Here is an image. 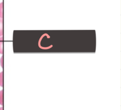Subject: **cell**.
Masks as SVG:
<instances>
[{"label": "cell", "mask_w": 121, "mask_h": 110, "mask_svg": "<svg viewBox=\"0 0 121 110\" xmlns=\"http://www.w3.org/2000/svg\"><path fill=\"white\" fill-rule=\"evenodd\" d=\"M3 20L2 18H0V36L3 35Z\"/></svg>", "instance_id": "cell-1"}, {"label": "cell", "mask_w": 121, "mask_h": 110, "mask_svg": "<svg viewBox=\"0 0 121 110\" xmlns=\"http://www.w3.org/2000/svg\"><path fill=\"white\" fill-rule=\"evenodd\" d=\"M0 53L3 54V37L0 38Z\"/></svg>", "instance_id": "cell-2"}, {"label": "cell", "mask_w": 121, "mask_h": 110, "mask_svg": "<svg viewBox=\"0 0 121 110\" xmlns=\"http://www.w3.org/2000/svg\"><path fill=\"white\" fill-rule=\"evenodd\" d=\"M3 90L0 91V104L2 105L3 104Z\"/></svg>", "instance_id": "cell-3"}, {"label": "cell", "mask_w": 121, "mask_h": 110, "mask_svg": "<svg viewBox=\"0 0 121 110\" xmlns=\"http://www.w3.org/2000/svg\"><path fill=\"white\" fill-rule=\"evenodd\" d=\"M0 18H3V3H0Z\"/></svg>", "instance_id": "cell-4"}, {"label": "cell", "mask_w": 121, "mask_h": 110, "mask_svg": "<svg viewBox=\"0 0 121 110\" xmlns=\"http://www.w3.org/2000/svg\"><path fill=\"white\" fill-rule=\"evenodd\" d=\"M3 72H1L0 73V86H3Z\"/></svg>", "instance_id": "cell-5"}, {"label": "cell", "mask_w": 121, "mask_h": 110, "mask_svg": "<svg viewBox=\"0 0 121 110\" xmlns=\"http://www.w3.org/2000/svg\"><path fill=\"white\" fill-rule=\"evenodd\" d=\"M0 61V65H1V67L3 68V56H2L1 57Z\"/></svg>", "instance_id": "cell-6"}, {"label": "cell", "mask_w": 121, "mask_h": 110, "mask_svg": "<svg viewBox=\"0 0 121 110\" xmlns=\"http://www.w3.org/2000/svg\"><path fill=\"white\" fill-rule=\"evenodd\" d=\"M0 110H3V108L2 107H0Z\"/></svg>", "instance_id": "cell-7"}]
</instances>
